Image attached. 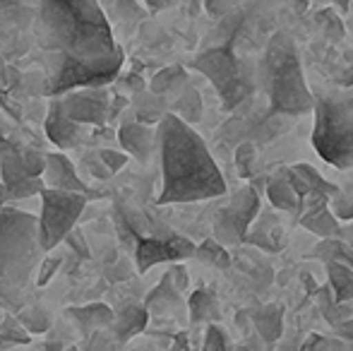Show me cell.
Instances as JSON below:
<instances>
[{
  "label": "cell",
  "instance_id": "cell-1",
  "mask_svg": "<svg viewBox=\"0 0 353 351\" xmlns=\"http://www.w3.org/2000/svg\"><path fill=\"white\" fill-rule=\"evenodd\" d=\"M37 46L43 61V94L106 87L121 75L123 48L99 0H39Z\"/></svg>",
  "mask_w": 353,
  "mask_h": 351
},
{
  "label": "cell",
  "instance_id": "cell-2",
  "mask_svg": "<svg viewBox=\"0 0 353 351\" xmlns=\"http://www.w3.org/2000/svg\"><path fill=\"white\" fill-rule=\"evenodd\" d=\"M157 147L163 176L159 205L212 200L226 192V181L210 147L192 130V126L183 123L173 113H166L159 121Z\"/></svg>",
  "mask_w": 353,
  "mask_h": 351
},
{
  "label": "cell",
  "instance_id": "cell-3",
  "mask_svg": "<svg viewBox=\"0 0 353 351\" xmlns=\"http://www.w3.org/2000/svg\"><path fill=\"white\" fill-rule=\"evenodd\" d=\"M43 258L39 219L14 207H0V310H22L34 272Z\"/></svg>",
  "mask_w": 353,
  "mask_h": 351
},
{
  "label": "cell",
  "instance_id": "cell-4",
  "mask_svg": "<svg viewBox=\"0 0 353 351\" xmlns=\"http://www.w3.org/2000/svg\"><path fill=\"white\" fill-rule=\"evenodd\" d=\"M262 80H265L270 103L274 113H288V116H303L312 111L310 89L303 77L301 58H298L296 43L288 34H274L262 58Z\"/></svg>",
  "mask_w": 353,
  "mask_h": 351
},
{
  "label": "cell",
  "instance_id": "cell-5",
  "mask_svg": "<svg viewBox=\"0 0 353 351\" xmlns=\"http://www.w3.org/2000/svg\"><path fill=\"white\" fill-rule=\"evenodd\" d=\"M312 111V145L317 154L336 169H353V87L322 92Z\"/></svg>",
  "mask_w": 353,
  "mask_h": 351
},
{
  "label": "cell",
  "instance_id": "cell-6",
  "mask_svg": "<svg viewBox=\"0 0 353 351\" xmlns=\"http://www.w3.org/2000/svg\"><path fill=\"white\" fill-rule=\"evenodd\" d=\"M39 195H41V214L37 217L39 245H41L43 253H51L77 226L79 217H82L84 207H87V195L53 190V188H43Z\"/></svg>",
  "mask_w": 353,
  "mask_h": 351
},
{
  "label": "cell",
  "instance_id": "cell-7",
  "mask_svg": "<svg viewBox=\"0 0 353 351\" xmlns=\"http://www.w3.org/2000/svg\"><path fill=\"white\" fill-rule=\"evenodd\" d=\"M192 68L207 75V80L216 87L219 97H221L223 106L233 108L243 97H245V80L241 77V68L228 46H216L210 51L200 53L192 61Z\"/></svg>",
  "mask_w": 353,
  "mask_h": 351
},
{
  "label": "cell",
  "instance_id": "cell-8",
  "mask_svg": "<svg viewBox=\"0 0 353 351\" xmlns=\"http://www.w3.org/2000/svg\"><path fill=\"white\" fill-rule=\"evenodd\" d=\"M257 207H260V197L252 190L250 185L241 188L236 195L231 197L226 207L216 214L214 219V241L226 245H238L245 239L248 226L252 224L257 214Z\"/></svg>",
  "mask_w": 353,
  "mask_h": 351
},
{
  "label": "cell",
  "instance_id": "cell-9",
  "mask_svg": "<svg viewBox=\"0 0 353 351\" xmlns=\"http://www.w3.org/2000/svg\"><path fill=\"white\" fill-rule=\"evenodd\" d=\"M58 99L65 116L79 126H101L111 118V99L106 87L72 89Z\"/></svg>",
  "mask_w": 353,
  "mask_h": 351
},
{
  "label": "cell",
  "instance_id": "cell-10",
  "mask_svg": "<svg viewBox=\"0 0 353 351\" xmlns=\"http://www.w3.org/2000/svg\"><path fill=\"white\" fill-rule=\"evenodd\" d=\"M195 255V243L183 236L168 234V236H147L137 239L135 243V263L137 272H147L149 267L159 263H178Z\"/></svg>",
  "mask_w": 353,
  "mask_h": 351
},
{
  "label": "cell",
  "instance_id": "cell-11",
  "mask_svg": "<svg viewBox=\"0 0 353 351\" xmlns=\"http://www.w3.org/2000/svg\"><path fill=\"white\" fill-rule=\"evenodd\" d=\"M0 178H3V195L12 197V200L39 195L46 188L43 178H32L24 174L19 152L10 140H0Z\"/></svg>",
  "mask_w": 353,
  "mask_h": 351
},
{
  "label": "cell",
  "instance_id": "cell-12",
  "mask_svg": "<svg viewBox=\"0 0 353 351\" xmlns=\"http://www.w3.org/2000/svg\"><path fill=\"white\" fill-rule=\"evenodd\" d=\"M43 128H46L48 140H51L58 150H74V147H79L84 140V126H79V123H74L65 116L58 97L51 99V103H48Z\"/></svg>",
  "mask_w": 353,
  "mask_h": 351
},
{
  "label": "cell",
  "instance_id": "cell-13",
  "mask_svg": "<svg viewBox=\"0 0 353 351\" xmlns=\"http://www.w3.org/2000/svg\"><path fill=\"white\" fill-rule=\"evenodd\" d=\"M43 185L53 190H68L87 195L89 188L74 171V164L63 152H48L46 154V169H43Z\"/></svg>",
  "mask_w": 353,
  "mask_h": 351
},
{
  "label": "cell",
  "instance_id": "cell-14",
  "mask_svg": "<svg viewBox=\"0 0 353 351\" xmlns=\"http://www.w3.org/2000/svg\"><path fill=\"white\" fill-rule=\"evenodd\" d=\"M118 142H121L123 152L135 157L137 161H147L152 152L157 150V130L144 123H125L118 130Z\"/></svg>",
  "mask_w": 353,
  "mask_h": 351
},
{
  "label": "cell",
  "instance_id": "cell-15",
  "mask_svg": "<svg viewBox=\"0 0 353 351\" xmlns=\"http://www.w3.org/2000/svg\"><path fill=\"white\" fill-rule=\"evenodd\" d=\"M65 313L77 325L82 337H92L97 330L108 328L113 323V315H116L106 303H89V305H79V308H68Z\"/></svg>",
  "mask_w": 353,
  "mask_h": 351
},
{
  "label": "cell",
  "instance_id": "cell-16",
  "mask_svg": "<svg viewBox=\"0 0 353 351\" xmlns=\"http://www.w3.org/2000/svg\"><path fill=\"white\" fill-rule=\"evenodd\" d=\"M252 325L260 332L262 342L274 344L283 332V305L279 303H267L262 308L252 310Z\"/></svg>",
  "mask_w": 353,
  "mask_h": 351
},
{
  "label": "cell",
  "instance_id": "cell-17",
  "mask_svg": "<svg viewBox=\"0 0 353 351\" xmlns=\"http://www.w3.org/2000/svg\"><path fill=\"white\" fill-rule=\"evenodd\" d=\"M147 320H149V313L144 305H125L118 315H113V332L121 342H128L130 337L140 334L144 328H147Z\"/></svg>",
  "mask_w": 353,
  "mask_h": 351
},
{
  "label": "cell",
  "instance_id": "cell-18",
  "mask_svg": "<svg viewBox=\"0 0 353 351\" xmlns=\"http://www.w3.org/2000/svg\"><path fill=\"white\" fill-rule=\"evenodd\" d=\"M325 202L327 200H317V205L303 217L301 224L305 226V229H310L312 234L322 236V239H339L341 229H339V224H336V217L327 210Z\"/></svg>",
  "mask_w": 353,
  "mask_h": 351
},
{
  "label": "cell",
  "instance_id": "cell-19",
  "mask_svg": "<svg viewBox=\"0 0 353 351\" xmlns=\"http://www.w3.org/2000/svg\"><path fill=\"white\" fill-rule=\"evenodd\" d=\"M188 87V72L181 66H171L159 70L149 82V92L157 97H168V94H181Z\"/></svg>",
  "mask_w": 353,
  "mask_h": 351
},
{
  "label": "cell",
  "instance_id": "cell-20",
  "mask_svg": "<svg viewBox=\"0 0 353 351\" xmlns=\"http://www.w3.org/2000/svg\"><path fill=\"white\" fill-rule=\"evenodd\" d=\"M178 301H181V296H178L176 286L171 284L168 274H163L161 284H159L157 289L147 296V303H144V308H147V313L161 315V313H168L171 308H176Z\"/></svg>",
  "mask_w": 353,
  "mask_h": 351
},
{
  "label": "cell",
  "instance_id": "cell-21",
  "mask_svg": "<svg viewBox=\"0 0 353 351\" xmlns=\"http://www.w3.org/2000/svg\"><path fill=\"white\" fill-rule=\"evenodd\" d=\"M327 277H330V286L334 291L336 303H346L353 299V267L327 263Z\"/></svg>",
  "mask_w": 353,
  "mask_h": 351
},
{
  "label": "cell",
  "instance_id": "cell-22",
  "mask_svg": "<svg viewBox=\"0 0 353 351\" xmlns=\"http://www.w3.org/2000/svg\"><path fill=\"white\" fill-rule=\"evenodd\" d=\"M190 305V320L192 323H212V320L219 318V303L216 296L212 294L210 289H197L195 294L188 301Z\"/></svg>",
  "mask_w": 353,
  "mask_h": 351
},
{
  "label": "cell",
  "instance_id": "cell-23",
  "mask_svg": "<svg viewBox=\"0 0 353 351\" xmlns=\"http://www.w3.org/2000/svg\"><path fill=\"white\" fill-rule=\"evenodd\" d=\"M168 113H173L176 118H181L183 123H195V121H200V116H202V99H200V94H197V89H192V87H185L181 94L176 97V101H173V106H171V111Z\"/></svg>",
  "mask_w": 353,
  "mask_h": 351
},
{
  "label": "cell",
  "instance_id": "cell-24",
  "mask_svg": "<svg viewBox=\"0 0 353 351\" xmlns=\"http://www.w3.org/2000/svg\"><path fill=\"white\" fill-rule=\"evenodd\" d=\"M135 111H137V123H144V126H152V123L161 121L168 113L166 103H163V97H157L152 92H144L140 97H135Z\"/></svg>",
  "mask_w": 353,
  "mask_h": 351
},
{
  "label": "cell",
  "instance_id": "cell-25",
  "mask_svg": "<svg viewBox=\"0 0 353 351\" xmlns=\"http://www.w3.org/2000/svg\"><path fill=\"white\" fill-rule=\"evenodd\" d=\"M317 258L325 263H339L346 267H353V248L344 239H325L315 250Z\"/></svg>",
  "mask_w": 353,
  "mask_h": 351
},
{
  "label": "cell",
  "instance_id": "cell-26",
  "mask_svg": "<svg viewBox=\"0 0 353 351\" xmlns=\"http://www.w3.org/2000/svg\"><path fill=\"white\" fill-rule=\"evenodd\" d=\"M267 195H270L272 205L279 207V210H296L298 207V195L293 190L288 176H276L267 185Z\"/></svg>",
  "mask_w": 353,
  "mask_h": 351
},
{
  "label": "cell",
  "instance_id": "cell-27",
  "mask_svg": "<svg viewBox=\"0 0 353 351\" xmlns=\"http://www.w3.org/2000/svg\"><path fill=\"white\" fill-rule=\"evenodd\" d=\"M14 318H17V323L22 325L27 332H46L48 328H51V313H48L43 305H24L22 310H17L14 313Z\"/></svg>",
  "mask_w": 353,
  "mask_h": 351
},
{
  "label": "cell",
  "instance_id": "cell-28",
  "mask_svg": "<svg viewBox=\"0 0 353 351\" xmlns=\"http://www.w3.org/2000/svg\"><path fill=\"white\" fill-rule=\"evenodd\" d=\"M195 258L202 260L205 265L219 267V270H226V267H231V255H228V250L223 248L221 243H216L214 239L205 241V243H200V245H195Z\"/></svg>",
  "mask_w": 353,
  "mask_h": 351
},
{
  "label": "cell",
  "instance_id": "cell-29",
  "mask_svg": "<svg viewBox=\"0 0 353 351\" xmlns=\"http://www.w3.org/2000/svg\"><path fill=\"white\" fill-rule=\"evenodd\" d=\"M17 152H19V161H22L24 174L32 178H41L43 169H46V154L39 150H29V147H22V150L17 147Z\"/></svg>",
  "mask_w": 353,
  "mask_h": 351
},
{
  "label": "cell",
  "instance_id": "cell-30",
  "mask_svg": "<svg viewBox=\"0 0 353 351\" xmlns=\"http://www.w3.org/2000/svg\"><path fill=\"white\" fill-rule=\"evenodd\" d=\"M0 337H3V342H12V344H27L29 342L27 330H24L22 325L17 323V318H12V315H10V318L5 320L3 328H0Z\"/></svg>",
  "mask_w": 353,
  "mask_h": 351
},
{
  "label": "cell",
  "instance_id": "cell-31",
  "mask_svg": "<svg viewBox=\"0 0 353 351\" xmlns=\"http://www.w3.org/2000/svg\"><path fill=\"white\" fill-rule=\"evenodd\" d=\"M257 159V152H255V145L252 142H243L236 152V166L241 171V176H252V164Z\"/></svg>",
  "mask_w": 353,
  "mask_h": 351
},
{
  "label": "cell",
  "instance_id": "cell-32",
  "mask_svg": "<svg viewBox=\"0 0 353 351\" xmlns=\"http://www.w3.org/2000/svg\"><path fill=\"white\" fill-rule=\"evenodd\" d=\"M330 212L334 217H339V219H344V221H353V195L339 190L334 197H332Z\"/></svg>",
  "mask_w": 353,
  "mask_h": 351
},
{
  "label": "cell",
  "instance_id": "cell-33",
  "mask_svg": "<svg viewBox=\"0 0 353 351\" xmlns=\"http://www.w3.org/2000/svg\"><path fill=\"white\" fill-rule=\"evenodd\" d=\"M63 258H58V255H48V258H41V263H39V274H37V284L39 286H46L48 281H51V277L58 272V267H61Z\"/></svg>",
  "mask_w": 353,
  "mask_h": 351
},
{
  "label": "cell",
  "instance_id": "cell-34",
  "mask_svg": "<svg viewBox=\"0 0 353 351\" xmlns=\"http://www.w3.org/2000/svg\"><path fill=\"white\" fill-rule=\"evenodd\" d=\"M99 161H101L103 166H106V171L108 174H118V171L125 166V161H128V154H123V152H113V150H101L99 152Z\"/></svg>",
  "mask_w": 353,
  "mask_h": 351
},
{
  "label": "cell",
  "instance_id": "cell-35",
  "mask_svg": "<svg viewBox=\"0 0 353 351\" xmlns=\"http://www.w3.org/2000/svg\"><path fill=\"white\" fill-rule=\"evenodd\" d=\"M202 351H228V347H226V334L221 332V328H219V325H210V328H207Z\"/></svg>",
  "mask_w": 353,
  "mask_h": 351
},
{
  "label": "cell",
  "instance_id": "cell-36",
  "mask_svg": "<svg viewBox=\"0 0 353 351\" xmlns=\"http://www.w3.org/2000/svg\"><path fill=\"white\" fill-rule=\"evenodd\" d=\"M317 24H320L322 32H325L330 39H341V37H344V24H341V19L334 17L332 12H322L320 17H317Z\"/></svg>",
  "mask_w": 353,
  "mask_h": 351
},
{
  "label": "cell",
  "instance_id": "cell-37",
  "mask_svg": "<svg viewBox=\"0 0 353 351\" xmlns=\"http://www.w3.org/2000/svg\"><path fill=\"white\" fill-rule=\"evenodd\" d=\"M63 243L72 245V250L79 255V258H89V248H87V241H84V234L74 226V229L70 231V234L65 236V241Z\"/></svg>",
  "mask_w": 353,
  "mask_h": 351
},
{
  "label": "cell",
  "instance_id": "cell-38",
  "mask_svg": "<svg viewBox=\"0 0 353 351\" xmlns=\"http://www.w3.org/2000/svg\"><path fill=\"white\" fill-rule=\"evenodd\" d=\"M116 14L118 17H123V19H142L144 17V10L142 8H137L132 0H118L116 3Z\"/></svg>",
  "mask_w": 353,
  "mask_h": 351
},
{
  "label": "cell",
  "instance_id": "cell-39",
  "mask_svg": "<svg viewBox=\"0 0 353 351\" xmlns=\"http://www.w3.org/2000/svg\"><path fill=\"white\" fill-rule=\"evenodd\" d=\"M238 3H241V0H207L205 8H207V12H210L212 17H223V14L231 12Z\"/></svg>",
  "mask_w": 353,
  "mask_h": 351
},
{
  "label": "cell",
  "instance_id": "cell-40",
  "mask_svg": "<svg viewBox=\"0 0 353 351\" xmlns=\"http://www.w3.org/2000/svg\"><path fill=\"white\" fill-rule=\"evenodd\" d=\"M166 274H168V279H171V284L176 286L178 294L188 289V272H185V267H183V265H173Z\"/></svg>",
  "mask_w": 353,
  "mask_h": 351
},
{
  "label": "cell",
  "instance_id": "cell-41",
  "mask_svg": "<svg viewBox=\"0 0 353 351\" xmlns=\"http://www.w3.org/2000/svg\"><path fill=\"white\" fill-rule=\"evenodd\" d=\"M327 342H330V337H322V334H310V337L303 342L301 351H325Z\"/></svg>",
  "mask_w": 353,
  "mask_h": 351
},
{
  "label": "cell",
  "instance_id": "cell-42",
  "mask_svg": "<svg viewBox=\"0 0 353 351\" xmlns=\"http://www.w3.org/2000/svg\"><path fill=\"white\" fill-rule=\"evenodd\" d=\"M334 334L339 339H346V342H353V318H346L341 323L334 325Z\"/></svg>",
  "mask_w": 353,
  "mask_h": 351
},
{
  "label": "cell",
  "instance_id": "cell-43",
  "mask_svg": "<svg viewBox=\"0 0 353 351\" xmlns=\"http://www.w3.org/2000/svg\"><path fill=\"white\" fill-rule=\"evenodd\" d=\"M339 239H344V241H346V243H349V245H351V248H353V221H351V224H349V226H346V229H344V231H341V234H339Z\"/></svg>",
  "mask_w": 353,
  "mask_h": 351
},
{
  "label": "cell",
  "instance_id": "cell-44",
  "mask_svg": "<svg viewBox=\"0 0 353 351\" xmlns=\"http://www.w3.org/2000/svg\"><path fill=\"white\" fill-rule=\"evenodd\" d=\"M325 351H346V347L341 342H334V339H330V342H327V349Z\"/></svg>",
  "mask_w": 353,
  "mask_h": 351
},
{
  "label": "cell",
  "instance_id": "cell-45",
  "mask_svg": "<svg viewBox=\"0 0 353 351\" xmlns=\"http://www.w3.org/2000/svg\"><path fill=\"white\" fill-rule=\"evenodd\" d=\"M147 3H149V8H152V10H161L168 0H147Z\"/></svg>",
  "mask_w": 353,
  "mask_h": 351
},
{
  "label": "cell",
  "instance_id": "cell-46",
  "mask_svg": "<svg viewBox=\"0 0 353 351\" xmlns=\"http://www.w3.org/2000/svg\"><path fill=\"white\" fill-rule=\"evenodd\" d=\"M349 10H351V12H353V0H351V3H349Z\"/></svg>",
  "mask_w": 353,
  "mask_h": 351
}]
</instances>
